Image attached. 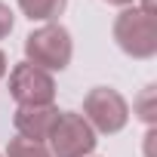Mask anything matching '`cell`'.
Instances as JSON below:
<instances>
[{
	"label": "cell",
	"mask_w": 157,
	"mask_h": 157,
	"mask_svg": "<svg viewBox=\"0 0 157 157\" xmlns=\"http://www.w3.org/2000/svg\"><path fill=\"white\" fill-rule=\"evenodd\" d=\"M114 40L126 56L151 59L157 52V22H154V16L142 13L139 6L123 10L114 22Z\"/></svg>",
	"instance_id": "6da1fadb"
},
{
	"label": "cell",
	"mask_w": 157,
	"mask_h": 157,
	"mask_svg": "<svg viewBox=\"0 0 157 157\" xmlns=\"http://www.w3.org/2000/svg\"><path fill=\"white\" fill-rule=\"evenodd\" d=\"M25 56L43 71H62L71 62V34L62 25L49 22L25 37Z\"/></svg>",
	"instance_id": "7a4b0ae2"
},
{
	"label": "cell",
	"mask_w": 157,
	"mask_h": 157,
	"mask_svg": "<svg viewBox=\"0 0 157 157\" xmlns=\"http://www.w3.org/2000/svg\"><path fill=\"white\" fill-rule=\"evenodd\" d=\"M46 139L52 157H86L96 151V129L86 123L83 114H74V111H59Z\"/></svg>",
	"instance_id": "3957f363"
},
{
	"label": "cell",
	"mask_w": 157,
	"mask_h": 157,
	"mask_svg": "<svg viewBox=\"0 0 157 157\" xmlns=\"http://www.w3.org/2000/svg\"><path fill=\"white\" fill-rule=\"evenodd\" d=\"M83 114H86V123L105 136L111 132H120L129 120V105L126 99L117 93V90H108V86H99L93 90L86 99H83Z\"/></svg>",
	"instance_id": "277c9868"
},
{
	"label": "cell",
	"mask_w": 157,
	"mask_h": 157,
	"mask_svg": "<svg viewBox=\"0 0 157 157\" xmlns=\"http://www.w3.org/2000/svg\"><path fill=\"white\" fill-rule=\"evenodd\" d=\"M10 93L19 105H52L56 80L49 77V71L25 62V65H16L10 74Z\"/></svg>",
	"instance_id": "5b68a950"
},
{
	"label": "cell",
	"mask_w": 157,
	"mask_h": 157,
	"mask_svg": "<svg viewBox=\"0 0 157 157\" xmlns=\"http://www.w3.org/2000/svg\"><path fill=\"white\" fill-rule=\"evenodd\" d=\"M59 111L52 105H19L16 111V129L22 132V139H31V142H43L56 123Z\"/></svg>",
	"instance_id": "8992f818"
},
{
	"label": "cell",
	"mask_w": 157,
	"mask_h": 157,
	"mask_svg": "<svg viewBox=\"0 0 157 157\" xmlns=\"http://www.w3.org/2000/svg\"><path fill=\"white\" fill-rule=\"evenodd\" d=\"M19 6L31 22H52L65 13V0H19Z\"/></svg>",
	"instance_id": "52a82bcc"
},
{
	"label": "cell",
	"mask_w": 157,
	"mask_h": 157,
	"mask_svg": "<svg viewBox=\"0 0 157 157\" xmlns=\"http://www.w3.org/2000/svg\"><path fill=\"white\" fill-rule=\"evenodd\" d=\"M6 157H52L46 151L43 142H31V139H13L6 145Z\"/></svg>",
	"instance_id": "ba28073f"
},
{
	"label": "cell",
	"mask_w": 157,
	"mask_h": 157,
	"mask_svg": "<svg viewBox=\"0 0 157 157\" xmlns=\"http://www.w3.org/2000/svg\"><path fill=\"white\" fill-rule=\"evenodd\" d=\"M10 31H13V13H10L6 3H0V40H3Z\"/></svg>",
	"instance_id": "9c48e42d"
},
{
	"label": "cell",
	"mask_w": 157,
	"mask_h": 157,
	"mask_svg": "<svg viewBox=\"0 0 157 157\" xmlns=\"http://www.w3.org/2000/svg\"><path fill=\"white\" fill-rule=\"evenodd\" d=\"M108 3H114V6H129V3H136V0H108Z\"/></svg>",
	"instance_id": "30bf717a"
},
{
	"label": "cell",
	"mask_w": 157,
	"mask_h": 157,
	"mask_svg": "<svg viewBox=\"0 0 157 157\" xmlns=\"http://www.w3.org/2000/svg\"><path fill=\"white\" fill-rule=\"evenodd\" d=\"M3 74H6V56L0 52V77H3Z\"/></svg>",
	"instance_id": "8fae6325"
}]
</instances>
